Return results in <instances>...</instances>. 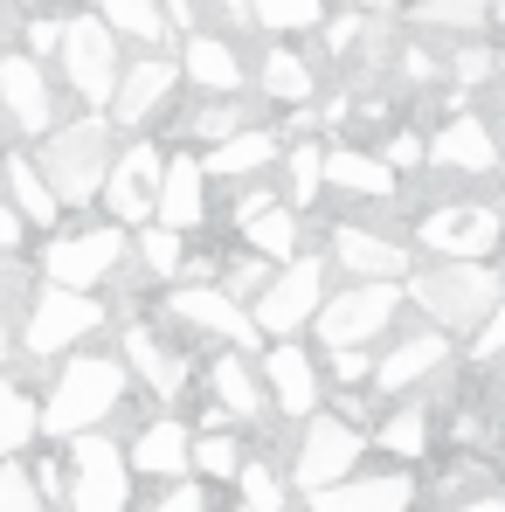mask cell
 Wrapping results in <instances>:
<instances>
[{
	"label": "cell",
	"instance_id": "obj_1",
	"mask_svg": "<svg viewBox=\"0 0 505 512\" xmlns=\"http://www.w3.org/2000/svg\"><path fill=\"white\" fill-rule=\"evenodd\" d=\"M125 395H132V367L118 353H90V346L63 353V367H56L49 395H42V443H70L84 429H111Z\"/></svg>",
	"mask_w": 505,
	"mask_h": 512
},
{
	"label": "cell",
	"instance_id": "obj_2",
	"mask_svg": "<svg viewBox=\"0 0 505 512\" xmlns=\"http://www.w3.org/2000/svg\"><path fill=\"white\" fill-rule=\"evenodd\" d=\"M118 146H125V139H118V125H111L104 111H77V118H63V125H49V132L35 139V167L56 187L63 215H70V208H97Z\"/></svg>",
	"mask_w": 505,
	"mask_h": 512
},
{
	"label": "cell",
	"instance_id": "obj_3",
	"mask_svg": "<svg viewBox=\"0 0 505 512\" xmlns=\"http://www.w3.org/2000/svg\"><path fill=\"white\" fill-rule=\"evenodd\" d=\"M402 291L422 312V326H436L450 340H471L478 319L505 298V263L499 256H485V263H416Z\"/></svg>",
	"mask_w": 505,
	"mask_h": 512
},
{
	"label": "cell",
	"instance_id": "obj_4",
	"mask_svg": "<svg viewBox=\"0 0 505 512\" xmlns=\"http://www.w3.org/2000/svg\"><path fill=\"white\" fill-rule=\"evenodd\" d=\"M35 277L63 284V291H104L125 263H132V229L118 222H84V229H49L35 236Z\"/></svg>",
	"mask_w": 505,
	"mask_h": 512
},
{
	"label": "cell",
	"instance_id": "obj_5",
	"mask_svg": "<svg viewBox=\"0 0 505 512\" xmlns=\"http://www.w3.org/2000/svg\"><path fill=\"white\" fill-rule=\"evenodd\" d=\"M104 326H111V305H104L97 291L35 284V291H28V312L14 319V346H21V360H63V353L90 346Z\"/></svg>",
	"mask_w": 505,
	"mask_h": 512
},
{
	"label": "cell",
	"instance_id": "obj_6",
	"mask_svg": "<svg viewBox=\"0 0 505 512\" xmlns=\"http://www.w3.org/2000/svg\"><path fill=\"white\" fill-rule=\"evenodd\" d=\"M422 263H485L505 250V215L492 201H429L409 222Z\"/></svg>",
	"mask_w": 505,
	"mask_h": 512
},
{
	"label": "cell",
	"instance_id": "obj_7",
	"mask_svg": "<svg viewBox=\"0 0 505 512\" xmlns=\"http://www.w3.org/2000/svg\"><path fill=\"white\" fill-rule=\"evenodd\" d=\"M326 291H333L326 250H305V256H291V263H277V277L250 298L256 333L263 340H305L312 319H319V305H326Z\"/></svg>",
	"mask_w": 505,
	"mask_h": 512
},
{
	"label": "cell",
	"instance_id": "obj_8",
	"mask_svg": "<svg viewBox=\"0 0 505 512\" xmlns=\"http://www.w3.org/2000/svg\"><path fill=\"white\" fill-rule=\"evenodd\" d=\"M402 312H409V291L402 284H333L326 291V305H319V319H312V346H381L395 326H402Z\"/></svg>",
	"mask_w": 505,
	"mask_h": 512
},
{
	"label": "cell",
	"instance_id": "obj_9",
	"mask_svg": "<svg viewBox=\"0 0 505 512\" xmlns=\"http://www.w3.org/2000/svg\"><path fill=\"white\" fill-rule=\"evenodd\" d=\"M360 464H367V429L346 423L339 409H319V416L298 423V443L284 457V478H291L298 499H312V492H326L339 478H353Z\"/></svg>",
	"mask_w": 505,
	"mask_h": 512
},
{
	"label": "cell",
	"instance_id": "obj_10",
	"mask_svg": "<svg viewBox=\"0 0 505 512\" xmlns=\"http://www.w3.org/2000/svg\"><path fill=\"white\" fill-rule=\"evenodd\" d=\"M319 250H326V263H333L339 277H353V284H409V270L422 263L416 243L395 236V229L374 222V215H339Z\"/></svg>",
	"mask_w": 505,
	"mask_h": 512
},
{
	"label": "cell",
	"instance_id": "obj_11",
	"mask_svg": "<svg viewBox=\"0 0 505 512\" xmlns=\"http://www.w3.org/2000/svg\"><path fill=\"white\" fill-rule=\"evenodd\" d=\"M63 457H70V499H63V512H132L139 478H132L125 443H118L111 429H84V436H70Z\"/></svg>",
	"mask_w": 505,
	"mask_h": 512
},
{
	"label": "cell",
	"instance_id": "obj_12",
	"mask_svg": "<svg viewBox=\"0 0 505 512\" xmlns=\"http://www.w3.org/2000/svg\"><path fill=\"white\" fill-rule=\"evenodd\" d=\"M160 319H167L180 340H215V346H236V353H263L270 346L256 333L250 305H236L222 284H167Z\"/></svg>",
	"mask_w": 505,
	"mask_h": 512
},
{
	"label": "cell",
	"instance_id": "obj_13",
	"mask_svg": "<svg viewBox=\"0 0 505 512\" xmlns=\"http://www.w3.org/2000/svg\"><path fill=\"white\" fill-rule=\"evenodd\" d=\"M457 360V340L436 333V326H395L388 346L374 353V402H402V395H422L429 381H443Z\"/></svg>",
	"mask_w": 505,
	"mask_h": 512
},
{
	"label": "cell",
	"instance_id": "obj_14",
	"mask_svg": "<svg viewBox=\"0 0 505 512\" xmlns=\"http://www.w3.org/2000/svg\"><path fill=\"white\" fill-rule=\"evenodd\" d=\"M160 173H167V139L132 132V139L118 146L111 173H104V194H97L104 222H118V229H146V222H153V201H160Z\"/></svg>",
	"mask_w": 505,
	"mask_h": 512
},
{
	"label": "cell",
	"instance_id": "obj_15",
	"mask_svg": "<svg viewBox=\"0 0 505 512\" xmlns=\"http://www.w3.org/2000/svg\"><path fill=\"white\" fill-rule=\"evenodd\" d=\"M256 374H263V395H270L277 423H305V416L326 409V367H319L312 340H270L256 353Z\"/></svg>",
	"mask_w": 505,
	"mask_h": 512
},
{
	"label": "cell",
	"instance_id": "obj_16",
	"mask_svg": "<svg viewBox=\"0 0 505 512\" xmlns=\"http://www.w3.org/2000/svg\"><path fill=\"white\" fill-rule=\"evenodd\" d=\"M118 360H125V367H132V381H146L167 409L194 388V374H201V360L187 353V340L173 333L167 319H132V326L118 333Z\"/></svg>",
	"mask_w": 505,
	"mask_h": 512
},
{
	"label": "cell",
	"instance_id": "obj_17",
	"mask_svg": "<svg viewBox=\"0 0 505 512\" xmlns=\"http://www.w3.org/2000/svg\"><path fill=\"white\" fill-rule=\"evenodd\" d=\"M56 63H63V84H70V97H77L84 111H111V90L125 77V63H118V35H111L97 14H84V21L63 28Z\"/></svg>",
	"mask_w": 505,
	"mask_h": 512
},
{
	"label": "cell",
	"instance_id": "obj_18",
	"mask_svg": "<svg viewBox=\"0 0 505 512\" xmlns=\"http://www.w3.org/2000/svg\"><path fill=\"white\" fill-rule=\"evenodd\" d=\"M505 167V146H499V125L464 104L450 111L443 125H429V173H450V180H485V173Z\"/></svg>",
	"mask_w": 505,
	"mask_h": 512
},
{
	"label": "cell",
	"instance_id": "obj_19",
	"mask_svg": "<svg viewBox=\"0 0 505 512\" xmlns=\"http://www.w3.org/2000/svg\"><path fill=\"white\" fill-rule=\"evenodd\" d=\"M416 506H422L416 464H360L353 478L305 499V512H416Z\"/></svg>",
	"mask_w": 505,
	"mask_h": 512
},
{
	"label": "cell",
	"instance_id": "obj_20",
	"mask_svg": "<svg viewBox=\"0 0 505 512\" xmlns=\"http://www.w3.org/2000/svg\"><path fill=\"white\" fill-rule=\"evenodd\" d=\"M125 464H132V478H153V485L194 478V423L173 416V409L146 416L132 429V443H125Z\"/></svg>",
	"mask_w": 505,
	"mask_h": 512
},
{
	"label": "cell",
	"instance_id": "obj_21",
	"mask_svg": "<svg viewBox=\"0 0 505 512\" xmlns=\"http://www.w3.org/2000/svg\"><path fill=\"white\" fill-rule=\"evenodd\" d=\"M173 90H180V63H173V56H160V49H146V56L118 77L111 111H104V118H111L118 132H146V125H153V118L173 104Z\"/></svg>",
	"mask_w": 505,
	"mask_h": 512
},
{
	"label": "cell",
	"instance_id": "obj_22",
	"mask_svg": "<svg viewBox=\"0 0 505 512\" xmlns=\"http://www.w3.org/2000/svg\"><path fill=\"white\" fill-rule=\"evenodd\" d=\"M326 194L353 201L360 215H388V208H402V201H395L402 180L388 173V160H381L374 146H326Z\"/></svg>",
	"mask_w": 505,
	"mask_h": 512
},
{
	"label": "cell",
	"instance_id": "obj_23",
	"mask_svg": "<svg viewBox=\"0 0 505 512\" xmlns=\"http://www.w3.org/2000/svg\"><path fill=\"white\" fill-rule=\"evenodd\" d=\"M201 388H208V402L229 416L236 429H263L270 423V395H263V374H256V353H236V346H222L208 367H201Z\"/></svg>",
	"mask_w": 505,
	"mask_h": 512
},
{
	"label": "cell",
	"instance_id": "obj_24",
	"mask_svg": "<svg viewBox=\"0 0 505 512\" xmlns=\"http://www.w3.org/2000/svg\"><path fill=\"white\" fill-rule=\"evenodd\" d=\"M180 84L194 97H243L250 90V70H243V49L215 28H187L180 42Z\"/></svg>",
	"mask_w": 505,
	"mask_h": 512
},
{
	"label": "cell",
	"instance_id": "obj_25",
	"mask_svg": "<svg viewBox=\"0 0 505 512\" xmlns=\"http://www.w3.org/2000/svg\"><path fill=\"white\" fill-rule=\"evenodd\" d=\"M208 167H201V153H167V173H160V201H153V222L160 229H180V236H194V229H208V215H215V201H208Z\"/></svg>",
	"mask_w": 505,
	"mask_h": 512
},
{
	"label": "cell",
	"instance_id": "obj_26",
	"mask_svg": "<svg viewBox=\"0 0 505 512\" xmlns=\"http://www.w3.org/2000/svg\"><path fill=\"white\" fill-rule=\"evenodd\" d=\"M0 111L14 118V132H21V139H42L49 125H63V118H56L49 70H42L35 56H0Z\"/></svg>",
	"mask_w": 505,
	"mask_h": 512
},
{
	"label": "cell",
	"instance_id": "obj_27",
	"mask_svg": "<svg viewBox=\"0 0 505 512\" xmlns=\"http://www.w3.org/2000/svg\"><path fill=\"white\" fill-rule=\"evenodd\" d=\"M277 160H284V132H270V125H243V132H229L222 146H208V153H201L208 180H229V187L277 173Z\"/></svg>",
	"mask_w": 505,
	"mask_h": 512
},
{
	"label": "cell",
	"instance_id": "obj_28",
	"mask_svg": "<svg viewBox=\"0 0 505 512\" xmlns=\"http://www.w3.org/2000/svg\"><path fill=\"white\" fill-rule=\"evenodd\" d=\"M367 443H381L388 464H422L429 443H436V409H429L422 395H402V402H388V409L374 416Z\"/></svg>",
	"mask_w": 505,
	"mask_h": 512
},
{
	"label": "cell",
	"instance_id": "obj_29",
	"mask_svg": "<svg viewBox=\"0 0 505 512\" xmlns=\"http://www.w3.org/2000/svg\"><path fill=\"white\" fill-rule=\"evenodd\" d=\"M0 194L14 201V215H21V222H28L35 236L63 229V201H56V187L42 180L35 153H7V160H0Z\"/></svg>",
	"mask_w": 505,
	"mask_h": 512
},
{
	"label": "cell",
	"instance_id": "obj_30",
	"mask_svg": "<svg viewBox=\"0 0 505 512\" xmlns=\"http://www.w3.org/2000/svg\"><path fill=\"white\" fill-rule=\"evenodd\" d=\"M256 90H263L270 104L305 111V104L319 97V70H312V56H298V42H270L263 63H256Z\"/></svg>",
	"mask_w": 505,
	"mask_h": 512
},
{
	"label": "cell",
	"instance_id": "obj_31",
	"mask_svg": "<svg viewBox=\"0 0 505 512\" xmlns=\"http://www.w3.org/2000/svg\"><path fill=\"white\" fill-rule=\"evenodd\" d=\"M236 243H243L250 256H263V263H291V256L312 250V243H305V215L284 208V201H270L263 215H250V222L236 229Z\"/></svg>",
	"mask_w": 505,
	"mask_h": 512
},
{
	"label": "cell",
	"instance_id": "obj_32",
	"mask_svg": "<svg viewBox=\"0 0 505 512\" xmlns=\"http://www.w3.org/2000/svg\"><path fill=\"white\" fill-rule=\"evenodd\" d=\"M277 194H284V208H298V215H312L319 201H326V139H284V160H277Z\"/></svg>",
	"mask_w": 505,
	"mask_h": 512
},
{
	"label": "cell",
	"instance_id": "obj_33",
	"mask_svg": "<svg viewBox=\"0 0 505 512\" xmlns=\"http://www.w3.org/2000/svg\"><path fill=\"white\" fill-rule=\"evenodd\" d=\"M499 464L485 457V450H450L443 457V471L436 478H422V499H436V506H457V499H478V492H499Z\"/></svg>",
	"mask_w": 505,
	"mask_h": 512
},
{
	"label": "cell",
	"instance_id": "obj_34",
	"mask_svg": "<svg viewBox=\"0 0 505 512\" xmlns=\"http://www.w3.org/2000/svg\"><path fill=\"white\" fill-rule=\"evenodd\" d=\"M505 0H409L402 14L429 28V35H450V42H464V35H485L492 21H499Z\"/></svg>",
	"mask_w": 505,
	"mask_h": 512
},
{
	"label": "cell",
	"instance_id": "obj_35",
	"mask_svg": "<svg viewBox=\"0 0 505 512\" xmlns=\"http://www.w3.org/2000/svg\"><path fill=\"white\" fill-rule=\"evenodd\" d=\"M28 443H42V395H28L14 374H0V464H14Z\"/></svg>",
	"mask_w": 505,
	"mask_h": 512
},
{
	"label": "cell",
	"instance_id": "obj_36",
	"mask_svg": "<svg viewBox=\"0 0 505 512\" xmlns=\"http://www.w3.org/2000/svg\"><path fill=\"white\" fill-rule=\"evenodd\" d=\"M97 21H104L118 42H139V49H167V35H173L160 0H97Z\"/></svg>",
	"mask_w": 505,
	"mask_h": 512
},
{
	"label": "cell",
	"instance_id": "obj_37",
	"mask_svg": "<svg viewBox=\"0 0 505 512\" xmlns=\"http://www.w3.org/2000/svg\"><path fill=\"white\" fill-rule=\"evenodd\" d=\"M132 270H139L146 284H180V270H187V236H180V229H160V222L132 229Z\"/></svg>",
	"mask_w": 505,
	"mask_h": 512
},
{
	"label": "cell",
	"instance_id": "obj_38",
	"mask_svg": "<svg viewBox=\"0 0 505 512\" xmlns=\"http://www.w3.org/2000/svg\"><path fill=\"white\" fill-rule=\"evenodd\" d=\"M243 436H250V429H194V478H201V485H236V471H243V457H250Z\"/></svg>",
	"mask_w": 505,
	"mask_h": 512
},
{
	"label": "cell",
	"instance_id": "obj_39",
	"mask_svg": "<svg viewBox=\"0 0 505 512\" xmlns=\"http://www.w3.org/2000/svg\"><path fill=\"white\" fill-rule=\"evenodd\" d=\"M250 125V111H243V97H201L187 118H180V146H222L229 132H243Z\"/></svg>",
	"mask_w": 505,
	"mask_h": 512
},
{
	"label": "cell",
	"instance_id": "obj_40",
	"mask_svg": "<svg viewBox=\"0 0 505 512\" xmlns=\"http://www.w3.org/2000/svg\"><path fill=\"white\" fill-rule=\"evenodd\" d=\"M236 499H243V512H291L298 506V492H291V478L270 464V457H243V471H236Z\"/></svg>",
	"mask_w": 505,
	"mask_h": 512
},
{
	"label": "cell",
	"instance_id": "obj_41",
	"mask_svg": "<svg viewBox=\"0 0 505 512\" xmlns=\"http://www.w3.org/2000/svg\"><path fill=\"white\" fill-rule=\"evenodd\" d=\"M319 21H326V0H250V28H263L270 42L319 35Z\"/></svg>",
	"mask_w": 505,
	"mask_h": 512
},
{
	"label": "cell",
	"instance_id": "obj_42",
	"mask_svg": "<svg viewBox=\"0 0 505 512\" xmlns=\"http://www.w3.org/2000/svg\"><path fill=\"white\" fill-rule=\"evenodd\" d=\"M319 367H326V388H339V395L374 388V346H319Z\"/></svg>",
	"mask_w": 505,
	"mask_h": 512
},
{
	"label": "cell",
	"instance_id": "obj_43",
	"mask_svg": "<svg viewBox=\"0 0 505 512\" xmlns=\"http://www.w3.org/2000/svg\"><path fill=\"white\" fill-rule=\"evenodd\" d=\"M395 180H409V173H429V132L422 125H388L381 132V146H374Z\"/></svg>",
	"mask_w": 505,
	"mask_h": 512
},
{
	"label": "cell",
	"instance_id": "obj_44",
	"mask_svg": "<svg viewBox=\"0 0 505 512\" xmlns=\"http://www.w3.org/2000/svg\"><path fill=\"white\" fill-rule=\"evenodd\" d=\"M270 277H277V263H263V256H250L243 243H236V250L222 256V277H215V284H222V291H229L236 305H250L256 291L270 284Z\"/></svg>",
	"mask_w": 505,
	"mask_h": 512
},
{
	"label": "cell",
	"instance_id": "obj_45",
	"mask_svg": "<svg viewBox=\"0 0 505 512\" xmlns=\"http://www.w3.org/2000/svg\"><path fill=\"white\" fill-rule=\"evenodd\" d=\"M464 360H471V367H505V298L478 319V333L464 340Z\"/></svg>",
	"mask_w": 505,
	"mask_h": 512
},
{
	"label": "cell",
	"instance_id": "obj_46",
	"mask_svg": "<svg viewBox=\"0 0 505 512\" xmlns=\"http://www.w3.org/2000/svg\"><path fill=\"white\" fill-rule=\"evenodd\" d=\"M28 478H35V492L49 499V512L63 506V499H70V457H63V443H49V450L28 464Z\"/></svg>",
	"mask_w": 505,
	"mask_h": 512
},
{
	"label": "cell",
	"instance_id": "obj_47",
	"mask_svg": "<svg viewBox=\"0 0 505 512\" xmlns=\"http://www.w3.org/2000/svg\"><path fill=\"white\" fill-rule=\"evenodd\" d=\"M0 512H49V499L35 492V478H28V464L14 457V464H0Z\"/></svg>",
	"mask_w": 505,
	"mask_h": 512
},
{
	"label": "cell",
	"instance_id": "obj_48",
	"mask_svg": "<svg viewBox=\"0 0 505 512\" xmlns=\"http://www.w3.org/2000/svg\"><path fill=\"white\" fill-rule=\"evenodd\" d=\"M215 485H201V478H173V485H160V499L139 512H215V499H208Z\"/></svg>",
	"mask_w": 505,
	"mask_h": 512
},
{
	"label": "cell",
	"instance_id": "obj_49",
	"mask_svg": "<svg viewBox=\"0 0 505 512\" xmlns=\"http://www.w3.org/2000/svg\"><path fill=\"white\" fill-rule=\"evenodd\" d=\"M63 28H70V21H56V14H35V21L21 28V42H28L21 56H35V63H49V56L63 49Z\"/></svg>",
	"mask_w": 505,
	"mask_h": 512
},
{
	"label": "cell",
	"instance_id": "obj_50",
	"mask_svg": "<svg viewBox=\"0 0 505 512\" xmlns=\"http://www.w3.org/2000/svg\"><path fill=\"white\" fill-rule=\"evenodd\" d=\"M28 236H35V229H28V222L14 215V201L0 194V256H28Z\"/></svg>",
	"mask_w": 505,
	"mask_h": 512
},
{
	"label": "cell",
	"instance_id": "obj_51",
	"mask_svg": "<svg viewBox=\"0 0 505 512\" xmlns=\"http://www.w3.org/2000/svg\"><path fill=\"white\" fill-rule=\"evenodd\" d=\"M443 512H505V485L499 492H478V499H457V506H443Z\"/></svg>",
	"mask_w": 505,
	"mask_h": 512
},
{
	"label": "cell",
	"instance_id": "obj_52",
	"mask_svg": "<svg viewBox=\"0 0 505 512\" xmlns=\"http://www.w3.org/2000/svg\"><path fill=\"white\" fill-rule=\"evenodd\" d=\"M160 7H167L173 28H194V0H160Z\"/></svg>",
	"mask_w": 505,
	"mask_h": 512
},
{
	"label": "cell",
	"instance_id": "obj_53",
	"mask_svg": "<svg viewBox=\"0 0 505 512\" xmlns=\"http://www.w3.org/2000/svg\"><path fill=\"white\" fill-rule=\"evenodd\" d=\"M14 353H21V346H14V326H7V312H0V367H7Z\"/></svg>",
	"mask_w": 505,
	"mask_h": 512
},
{
	"label": "cell",
	"instance_id": "obj_54",
	"mask_svg": "<svg viewBox=\"0 0 505 512\" xmlns=\"http://www.w3.org/2000/svg\"><path fill=\"white\" fill-rule=\"evenodd\" d=\"M346 7H367V14H374V7H381V0H346Z\"/></svg>",
	"mask_w": 505,
	"mask_h": 512
},
{
	"label": "cell",
	"instance_id": "obj_55",
	"mask_svg": "<svg viewBox=\"0 0 505 512\" xmlns=\"http://www.w3.org/2000/svg\"><path fill=\"white\" fill-rule=\"evenodd\" d=\"M0 42H7V14H0Z\"/></svg>",
	"mask_w": 505,
	"mask_h": 512
},
{
	"label": "cell",
	"instance_id": "obj_56",
	"mask_svg": "<svg viewBox=\"0 0 505 512\" xmlns=\"http://www.w3.org/2000/svg\"><path fill=\"white\" fill-rule=\"evenodd\" d=\"M35 7H63V0H35Z\"/></svg>",
	"mask_w": 505,
	"mask_h": 512
},
{
	"label": "cell",
	"instance_id": "obj_57",
	"mask_svg": "<svg viewBox=\"0 0 505 512\" xmlns=\"http://www.w3.org/2000/svg\"><path fill=\"white\" fill-rule=\"evenodd\" d=\"M499 21H505V7H499Z\"/></svg>",
	"mask_w": 505,
	"mask_h": 512
},
{
	"label": "cell",
	"instance_id": "obj_58",
	"mask_svg": "<svg viewBox=\"0 0 505 512\" xmlns=\"http://www.w3.org/2000/svg\"><path fill=\"white\" fill-rule=\"evenodd\" d=\"M229 512H243V506H229Z\"/></svg>",
	"mask_w": 505,
	"mask_h": 512
},
{
	"label": "cell",
	"instance_id": "obj_59",
	"mask_svg": "<svg viewBox=\"0 0 505 512\" xmlns=\"http://www.w3.org/2000/svg\"><path fill=\"white\" fill-rule=\"evenodd\" d=\"M402 7H409V0H402Z\"/></svg>",
	"mask_w": 505,
	"mask_h": 512
},
{
	"label": "cell",
	"instance_id": "obj_60",
	"mask_svg": "<svg viewBox=\"0 0 505 512\" xmlns=\"http://www.w3.org/2000/svg\"><path fill=\"white\" fill-rule=\"evenodd\" d=\"M194 7H201V0H194Z\"/></svg>",
	"mask_w": 505,
	"mask_h": 512
},
{
	"label": "cell",
	"instance_id": "obj_61",
	"mask_svg": "<svg viewBox=\"0 0 505 512\" xmlns=\"http://www.w3.org/2000/svg\"><path fill=\"white\" fill-rule=\"evenodd\" d=\"M499 256H505V250H499Z\"/></svg>",
	"mask_w": 505,
	"mask_h": 512
}]
</instances>
